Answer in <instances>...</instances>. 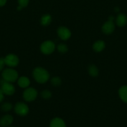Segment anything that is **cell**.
Here are the masks:
<instances>
[{"label":"cell","mask_w":127,"mask_h":127,"mask_svg":"<svg viewBox=\"0 0 127 127\" xmlns=\"http://www.w3.org/2000/svg\"><path fill=\"white\" fill-rule=\"evenodd\" d=\"M32 74L35 80L40 84L46 83L49 80L50 77L49 72L41 67H37L35 68Z\"/></svg>","instance_id":"obj_1"},{"label":"cell","mask_w":127,"mask_h":127,"mask_svg":"<svg viewBox=\"0 0 127 127\" xmlns=\"http://www.w3.org/2000/svg\"><path fill=\"white\" fill-rule=\"evenodd\" d=\"M2 78L9 83H14L18 79V73L12 68H6L2 73Z\"/></svg>","instance_id":"obj_2"},{"label":"cell","mask_w":127,"mask_h":127,"mask_svg":"<svg viewBox=\"0 0 127 127\" xmlns=\"http://www.w3.org/2000/svg\"><path fill=\"white\" fill-rule=\"evenodd\" d=\"M1 89L4 94L7 95H12L15 93V87L11 83L4 80L2 78L0 81Z\"/></svg>","instance_id":"obj_3"},{"label":"cell","mask_w":127,"mask_h":127,"mask_svg":"<svg viewBox=\"0 0 127 127\" xmlns=\"http://www.w3.org/2000/svg\"><path fill=\"white\" fill-rule=\"evenodd\" d=\"M14 111L17 115L21 117L26 116L29 112V108L24 102H17L15 105Z\"/></svg>","instance_id":"obj_4"},{"label":"cell","mask_w":127,"mask_h":127,"mask_svg":"<svg viewBox=\"0 0 127 127\" xmlns=\"http://www.w3.org/2000/svg\"><path fill=\"white\" fill-rule=\"evenodd\" d=\"M55 43L51 40L45 41L41 45V52L45 55H50L55 50Z\"/></svg>","instance_id":"obj_5"},{"label":"cell","mask_w":127,"mask_h":127,"mask_svg":"<svg viewBox=\"0 0 127 127\" xmlns=\"http://www.w3.org/2000/svg\"><path fill=\"white\" fill-rule=\"evenodd\" d=\"M37 97V91L33 88H26L23 93V98L26 101L32 102Z\"/></svg>","instance_id":"obj_6"},{"label":"cell","mask_w":127,"mask_h":127,"mask_svg":"<svg viewBox=\"0 0 127 127\" xmlns=\"http://www.w3.org/2000/svg\"><path fill=\"white\" fill-rule=\"evenodd\" d=\"M4 59V62L6 65L9 67H15L17 66L19 62V59L18 57L14 54H9L6 56Z\"/></svg>","instance_id":"obj_7"},{"label":"cell","mask_w":127,"mask_h":127,"mask_svg":"<svg viewBox=\"0 0 127 127\" xmlns=\"http://www.w3.org/2000/svg\"><path fill=\"white\" fill-rule=\"evenodd\" d=\"M58 36L64 40H67L71 37V32L65 27H60L57 29Z\"/></svg>","instance_id":"obj_8"},{"label":"cell","mask_w":127,"mask_h":127,"mask_svg":"<svg viewBox=\"0 0 127 127\" xmlns=\"http://www.w3.org/2000/svg\"><path fill=\"white\" fill-rule=\"evenodd\" d=\"M115 27L113 21L108 20V21H107L106 22H105V24H103L102 27V30L103 33H105V34L109 35L111 34L114 31Z\"/></svg>","instance_id":"obj_9"},{"label":"cell","mask_w":127,"mask_h":127,"mask_svg":"<svg viewBox=\"0 0 127 127\" xmlns=\"http://www.w3.org/2000/svg\"><path fill=\"white\" fill-rule=\"evenodd\" d=\"M13 117L11 115H4L0 119V126L1 127H8L13 122Z\"/></svg>","instance_id":"obj_10"},{"label":"cell","mask_w":127,"mask_h":127,"mask_svg":"<svg viewBox=\"0 0 127 127\" xmlns=\"http://www.w3.org/2000/svg\"><path fill=\"white\" fill-rule=\"evenodd\" d=\"M49 127H67L65 122L63 119L59 117H56L52 119L49 124Z\"/></svg>","instance_id":"obj_11"},{"label":"cell","mask_w":127,"mask_h":127,"mask_svg":"<svg viewBox=\"0 0 127 127\" xmlns=\"http://www.w3.org/2000/svg\"><path fill=\"white\" fill-rule=\"evenodd\" d=\"M19 86L22 88H27L30 85V80L27 77L21 76L17 80Z\"/></svg>","instance_id":"obj_12"},{"label":"cell","mask_w":127,"mask_h":127,"mask_svg":"<svg viewBox=\"0 0 127 127\" xmlns=\"http://www.w3.org/2000/svg\"><path fill=\"white\" fill-rule=\"evenodd\" d=\"M105 48V43L103 40H97L93 45V49L96 52H101Z\"/></svg>","instance_id":"obj_13"},{"label":"cell","mask_w":127,"mask_h":127,"mask_svg":"<svg viewBox=\"0 0 127 127\" xmlns=\"http://www.w3.org/2000/svg\"><path fill=\"white\" fill-rule=\"evenodd\" d=\"M116 23L119 27H123L127 23V17L123 14H120L116 19Z\"/></svg>","instance_id":"obj_14"},{"label":"cell","mask_w":127,"mask_h":127,"mask_svg":"<svg viewBox=\"0 0 127 127\" xmlns=\"http://www.w3.org/2000/svg\"><path fill=\"white\" fill-rule=\"evenodd\" d=\"M118 94L123 102L127 104V86H123L120 88Z\"/></svg>","instance_id":"obj_15"},{"label":"cell","mask_w":127,"mask_h":127,"mask_svg":"<svg viewBox=\"0 0 127 127\" xmlns=\"http://www.w3.org/2000/svg\"><path fill=\"white\" fill-rule=\"evenodd\" d=\"M51 21H52V17L50 14L44 15L41 19V23L44 26H47L49 25Z\"/></svg>","instance_id":"obj_16"},{"label":"cell","mask_w":127,"mask_h":127,"mask_svg":"<svg viewBox=\"0 0 127 127\" xmlns=\"http://www.w3.org/2000/svg\"><path fill=\"white\" fill-rule=\"evenodd\" d=\"M88 73L92 77H96L98 75V68L94 64H91L88 67Z\"/></svg>","instance_id":"obj_17"},{"label":"cell","mask_w":127,"mask_h":127,"mask_svg":"<svg viewBox=\"0 0 127 127\" xmlns=\"http://www.w3.org/2000/svg\"><path fill=\"white\" fill-rule=\"evenodd\" d=\"M17 2H18L19 6L17 7V9L20 11L28 5L29 0H17Z\"/></svg>","instance_id":"obj_18"},{"label":"cell","mask_w":127,"mask_h":127,"mask_svg":"<svg viewBox=\"0 0 127 127\" xmlns=\"http://www.w3.org/2000/svg\"><path fill=\"white\" fill-rule=\"evenodd\" d=\"M1 109L3 112H7L12 109V105L10 102H4L1 105Z\"/></svg>","instance_id":"obj_19"},{"label":"cell","mask_w":127,"mask_h":127,"mask_svg":"<svg viewBox=\"0 0 127 127\" xmlns=\"http://www.w3.org/2000/svg\"><path fill=\"white\" fill-rule=\"evenodd\" d=\"M57 50L61 53H65L68 51V47L64 43H60L57 46Z\"/></svg>","instance_id":"obj_20"},{"label":"cell","mask_w":127,"mask_h":127,"mask_svg":"<svg viewBox=\"0 0 127 127\" xmlns=\"http://www.w3.org/2000/svg\"><path fill=\"white\" fill-rule=\"evenodd\" d=\"M51 84L54 86H59L62 83V80L59 77H54L51 79Z\"/></svg>","instance_id":"obj_21"},{"label":"cell","mask_w":127,"mask_h":127,"mask_svg":"<svg viewBox=\"0 0 127 127\" xmlns=\"http://www.w3.org/2000/svg\"><path fill=\"white\" fill-rule=\"evenodd\" d=\"M41 97L44 99H49L52 97V93L49 90H44L41 92Z\"/></svg>","instance_id":"obj_22"},{"label":"cell","mask_w":127,"mask_h":127,"mask_svg":"<svg viewBox=\"0 0 127 127\" xmlns=\"http://www.w3.org/2000/svg\"><path fill=\"white\" fill-rule=\"evenodd\" d=\"M5 62L4 58H0V71L4 69V67L5 66Z\"/></svg>","instance_id":"obj_23"},{"label":"cell","mask_w":127,"mask_h":127,"mask_svg":"<svg viewBox=\"0 0 127 127\" xmlns=\"http://www.w3.org/2000/svg\"><path fill=\"white\" fill-rule=\"evenodd\" d=\"M4 94H3L2 91H1V88H0V103H1V102H2V100H3V99H4Z\"/></svg>","instance_id":"obj_24"},{"label":"cell","mask_w":127,"mask_h":127,"mask_svg":"<svg viewBox=\"0 0 127 127\" xmlns=\"http://www.w3.org/2000/svg\"><path fill=\"white\" fill-rule=\"evenodd\" d=\"M7 0H0V7L4 6L6 4Z\"/></svg>","instance_id":"obj_25"},{"label":"cell","mask_w":127,"mask_h":127,"mask_svg":"<svg viewBox=\"0 0 127 127\" xmlns=\"http://www.w3.org/2000/svg\"><path fill=\"white\" fill-rule=\"evenodd\" d=\"M115 11H117V12L119 11V8H118V7H116V8H115Z\"/></svg>","instance_id":"obj_26"},{"label":"cell","mask_w":127,"mask_h":127,"mask_svg":"<svg viewBox=\"0 0 127 127\" xmlns=\"http://www.w3.org/2000/svg\"><path fill=\"white\" fill-rule=\"evenodd\" d=\"M12 127V126H9V127Z\"/></svg>","instance_id":"obj_27"}]
</instances>
